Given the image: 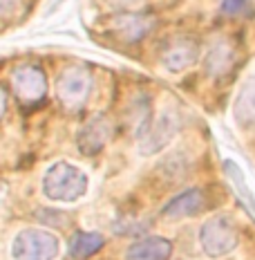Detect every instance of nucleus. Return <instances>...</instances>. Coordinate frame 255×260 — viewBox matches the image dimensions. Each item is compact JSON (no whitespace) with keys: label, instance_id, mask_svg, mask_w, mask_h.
Returning a JSON list of instances; mask_svg holds the SVG:
<instances>
[{"label":"nucleus","instance_id":"nucleus-1","mask_svg":"<svg viewBox=\"0 0 255 260\" xmlns=\"http://www.w3.org/2000/svg\"><path fill=\"white\" fill-rule=\"evenodd\" d=\"M43 195L56 204H74L90 191V175L72 161H54L43 175Z\"/></svg>","mask_w":255,"mask_h":260},{"label":"nucleus","instance_id":"nucleus-2","mask_svg":"<svg viewBox=\"0 0 255 260\" xmlns=\"http://www.w3.org/2000/svg\"><path fill=\"white\" fill-rule=\"evenodd\" d=\"M92 85H94V79H92V72L85 65H69L58 74L54 92H56L58 104L65 110L74 112L88 104L92 94Z\"/></svg>","mask_w":255,"mask_h":260},{"label":"nucleus","instance_id":"nucleus-3","mask_svg":"<svg viewBox=\"0 0 255 260\" xmlns=\"http://www.w3.org/2000/svg\"><path fill=\"white\" fill-rule=\"evenodd\" d=\"M12 260H56L61 240L47 229H23L12 240Z\"/></svg>","mask_w":255,"mask_h":260},{"label":"nucleus","instance_id":"nucleus-4","mask_svg":"<svg viewBox=\"0 0 255 260\" xmlns=\"http://www.w3.org/2000/svg\"><path fill=\"white\" fill-rule=\"evenodd\" d=\"M240 242V234L231 215L220 213L208 218L199 229V245L210 258H222L231 253Z\"/></svg>","mask_w":255,"mask_h":260},{"label":"nucleus","instance_id":"nucleus-5","mask_svg":"<svg viewBox=\"0 0 255 260\" xmlns=\"http://www.w3.org/2000/svg\"><path fill=\"white\" fill-rule=\"evenodd\" d=\"M12 90L23 106L39 104L47 94V77L39 65H20L12 74Z\"/></svg>","mask_w":255,"mask_h":260},{"label":"nucleus","instance_id":"nucleus-6","mask_svg":"<svg viewBox=\"0 0 255 260\" xmlns=\"http://www.w3.org/2000/svg\"><path fill=\"white\" fill-rule=\"evenodd\" d=\"M179 130V117L170 110H164L157 119L150 121V126L141 133L139 137V153L141 155H155L164 150Z\"/></svg>","mask_w":255,"mask_h":260},{"label":"nucleus","instance_id":"nucleus-7","mask_svg":"<svg viewBox=\"0 0 255 260\" xmlns=\"http://www.w3.org/2000/svg\"><path fill=\"white\" fill-rule=\"evenodd\" d=\"M112 137V121L105 115L96 112L92 115L77 133V144L83 155H96L105 148V144Z\"/></svg>","mask_w":255,"mask_h":260},{"label":"nucleus","instance_id":"nucleus-8","mask_svg":"<svg viewBox=\"0 0 255 260\" xmlns=\"http://www.w3.org/2000/svg\"><path fill=\"white\" fill-rule=\"evenodd\" d=\"M199 58V43L188 36L175 39L166 45L161 52V65L168 72H184V70L193 68Z\"/></svg>","mask_w":255,"mask_h":260},{"label":"nucleus","instance_id":"nucleus-9","mask_svg":"<svg viewBox=\"0 0 255 260\" xmlns=\"http://www.w3.org/2000/svg\"><path fill=\"white\" fill-rule=\"evenodd\" d=\"M202 209H206V193L202 188H188V191L175 195L161 209V218L184 220V218H191V215H197Z\"/></svg>","mask_w":255,"mask_h":260},{"label":"nucleus","instance_id":"nucleus-10","mask_svg":"<svg viewBox=\"0 0 255 260\" xmlns=\"http://www.w3.org/2000/svg\"><path fill=\"white\" fill-rule=\"evenodd\" d=\"M235 58H237V52L231 41H226V39L215 41L213 45H210V50L206 52V61H204L206 72L217 79L224 77V74H229L233 70Z\"/></svg>","mask_w":255,"mask_h":260},{"label":"nucleus","instance_id":"nucleus-11","mask_svg":"<svg viewBox=\"0 0 255 260\" xmlns=\"http://www.w3.org/2000/svg\"><path fill=\"white\" fill-rule=\"evenodd\" d=\"M172 253V242L159 236H150L137 240L128 247L126 260H168Z\"/></svg>","mask_w":255,"mask_h":260},{"label":"nucleus","instance_id":"nucleus-12","mask_svg":"<svg viewBox=\"0 0 255 260\" xmlns=\"http://www.w3.org/2000/svg\"><path fill=\"white\" fill-rule=\"evenodd\" d=\"M235 119L242 128L255 130V77L244 81L235 96Z\"/></svg>","mask_w":255,"mask_h":260},{"label":"nucleus","instance_id":"nucleus-13","mask_svg":"<svg viewBox=\"0 0 255 260\" xmlns=\"http://www.w3.org/2000/svg\"><path fill=\"white\" fill-rule=\"evenodd\" d=\"M103 242H105V238L101 234H94V231H79V234H74V238L69 240V253H72L74 258H90L103 247Z\"/></svg>","mask_w":255,"mask_h":260},{"label":"nucleus","instance_id":"nucleus-14","mask_svg":"<svg viewBox=\"0 0 255 260\" xmlns=\"http://www.w3.org/2000/svg\"><path fill=\"white\" fill-rule=\"evenodd\" d=\"M150 20L141 14H123L121 18H117V31L126 41H139L150 31Z\"/></svg>","mask_w":255,"mask_h":260},{"label":"nucleus","instance_id":"nucleus-15","mask_svg":"<svg viewBox=\"0 0 255 260\" xmlns=\"http://www.w3.org/2000/svg\"><path fill=\"white\" fill-rule=\"evenodd\" d=\"M224 171H226V175H229L233 188L237 191V198H240L242 202L248 207V211H251V213L255 215V198H253L251 188L246 186V182H244V173L240 171V166L233 164V161L229 159V161H224Z\"/></svg>","mask_w":255,"mask_h":260},{"label":"nucleus","instance_id":"nucleus-16","mask_svg":"<svg viewBox=\"0 0 255 260\" xmlns=\"http://www.w3.org/2000/svg\"><path fill=\"white\" fill-rule=\"evenodd\" d=\"M222 12L226 16H244L251 12V0H222Z\"/></svg>","mask_w":255,"mask_h":260},{"label":"nucleus","instance_id":"nucleus-17","mask_svg":"<svg viewBox=\"0 0 255 260\" xmlns=\"http://www.w3.org/2000/svg\"><path fill=\"white\" fill-rule=\"evenodd\" d=\"M23 0H0V16H12L20 9Z\"/></svg>","mask_w":255,"mask_h":260},{"label":"nucleus","instance_id":"nucleus-18","mask_svg":"<svg viewBox=\"0 0 255 260\" xmlns=\"http://www.w3.org/2000/svg\"><path fill=\"white\" fill-rule=\"evenodd\" d=\"M5 112H7V92L0 85V119L5 117Z\"/></svg>","mask_w":255,"mask_h":260}]
</instances>
